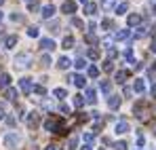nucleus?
Listing matches in <instances>:
<instances>
[{"instance_id":"27","label":"nucleus","mask_w":156,"mask_h":150,"mask_svg":"<svg viewBox=\"0 0 156 150\" xmlns=\"http://www.w3.org/2000/svg\"><path fill=\"white\" fill-rule=\"evenodd\" d=\"M61 45H63V49H72V47H74V38H72V36H66Z\"/></svg>"},{"instance_id":"32","label":"nucleus","mask_w":156,"mask_h":150,"mask_svg":"<svg viewBox=\"0 0 156 150\" xmlns=\"http://www.w3.org/2000/svg\"><path fill=\"white\" fill-rule=\"evenodd\" d=\"M76 146H78V137L74 135V137H70V140H68V150H74Z\"/></svg>"},{"instance_id":"36","label":"nucleus","mask_w":156,"mask_h":150,"mask_svg":"<svg viewBox=\"0 0 156 150\" xmlns=\"http://www.w3.org/2000/svg\"><path fill=\"white\" fill-rule=\"evenodd\" d=\"M34 93H38V95H47V89L44 87H40V85H34V89H32Z\"/></svg>"},{"instance_id":"38","label":"nucleus","mask_w":156,"mask_h":150,"mask_svg":"<svg viewBox=\"0 0 156 150\" xmlns=\"http://www.w3.org/2000/svg\"><path fill=\"white\" fill-rule=\"evenodd\" d=\"M72 25H74V27H84V21L78 19V17H72Z\"/></svg>"},{"instance_id":"2","label":"nucleus","mask_w":156,"mask_h":150,"mask_svg":"<svg viewBox=\"0 0 156 150\" xmlns=\"http://www.w3.org/2000/svg\"><path fill=\"white\" fill-rule=\"evenodd\" d=\"M19 144H21V137H19L17 133H6V135H4V146H6V148L13 150V148H17Z\"/></svg>"},{"instance_id":"1","label":"nucleus","mask_w":156,"mask_h":150,"mask_svg":"<svg viewBox=\"0 0 156 150\" xmlns=\"http://www.w3.org/2000/svg\"><path fill=\"white\" fill-rule=\"evenodd\" d=\"M44 129H47V131H53V133H66V129H63V121L57 119V116L47 119V121H44Z\"/></svg>"},{"instance_id":"25","label":"nucleus","mask_w":156,"mask_h":150,"mask_svg":"<svg viewBox=\"0 0 156 150\" xmlns=\"http://www.w3.org/2000/svg\"><path fill=\"white\" fill-rule=\"evenodd\" d=\"M127 78H129V72H127V70H118V72H116V80H118V82H125Z\"/></svg>"},{"instance_id":"56","label":"nucleus","mask_w":156,"mask_h":150,"mask_svg":"<svg viewBox=\"0 0 156 150\" xmlns=\"http://www.w3.org/2000/svg\"><path fill=\"white\" fill-rule=\"evenodd\" d=\"M154 64H156V61H154Z\"/></svg>"},{"instance_id":"28","label":"nucleus","mask_w":156,"mask_h":150,"mask_svg":"<svg viewBox=\"0 0 156 150\" xmlns=\"http://www.w3.org/2000/svg\"><path fill=\"white\" fill-rule=\"evenodd\" d=\"M112 27H114V21H112V19H101V30L108 32V30H112Z\"/></svg>"},{"instance_id":"46","label":"nucleus","mask_w":156,"mask_h":150,"mask_svg":"<svg viewBox=\"0 0 156 150\" xmlns=\"http://www.w3.org/2000/svg\"><path fill=\"white\" fill-rule=\"evenodd\" d=\"M150 95H152V97H156V85H152V87H150Z\"/></svg>"},{"instance_id":"37","label":"nucleus","mask_w":156,"mask_h":150,"mask_svg":"<svg viewBox=\"0 0 156 150\" xmlns=\"http://www.w3.org/2000/svg\"><path fill=\"white\" fill-rule=\"evenodd\" d=\"M74 66H76L78 70H82V68H84V66H87V59H82V57H78L76 61H74Z\"/></svg>"},{"instance_id":"30","label":"nucleus","mask_w":156,"mask_h":150,"mask_svg":"<svg viewBox=\"0 0 156 150\" xmlns=\"http://www.w3.org/2000/svg\"><path fill=\"white\" fill-rule=\"evenodd\" d=\"M87 57H89V59H99V51L97 49H89L87 51Z\"/></svg>"},{"instance_id":"11","label":"nucleus","mask_w":156,"mask_h":150,"mask_svg":"<svg viewBox=\"0 0 156 150\" xmlns=\"http://www.w3.org/2000/svg\"><path fill=\"white\" fill-rule=\"evenodd\" d=\"M44 19H51L53 15H55V6L53 4H47V6H42V13H40Z\"/></svg>"},{"instance_id":"50","label":"nucleus","mask_w":156,"mask_h":150,"mask_svg":"<svg viewBox=\"0 0 156 150\" xmlns=\"http://www.w3.org/2000/svg\"><path fill=\"white\" fill-rule=\"evenodd\" d=\"M44 150H57V146H47Z\"/></svg>"},{"instance_id":"8","label":"nucleus","mask_w":156,"mask_h":150,"mask_svg":"<svg viewBox=\"0 0 156 150\" xmlns=\"http://www.w3.org/2000/svg\"><path fill=\"white\" fill-rule=\"evenodd\" d=\"M82 97H84V101H87V104H95V101H97V93H95L93 89H87Z\"/></svg>"},{"instance_id":"3","label":"nucleus","mask_w":156,"mask_h":150,"mask_svg":"<svg viewBox=\"0 0 156 150\" xmlns=\"http://www.w3.org/2000/svg\"><path fill=\"white\" fill-rule=\"evenodd\" d=\"M30 64H32V57H30L27 53H17V55H15V66H17V68H27Z\"/></svg>"},{"instance_id":"40","label":"nucleus","mask_w":156,"mask_h":150,"mask_svg":"<svg viewBox=\"0 0 156 150\" xmlns=\"http://www.w3.org/2000/svg\"><path fill=\"white\" fill-rule=\"evenodd\" d=\"M101 68H104V72H112V70H114L112 61H104V66H101Z\"/></svg>"},{"instance_id":"16","label":"nucleus","mask_w":156,"mask_h":150,"mask_svg":"<svg viewBox=\"0 0 156 150\" xmlns=\"http://www.w3.org/2000/svg\"><path fill=\"white\" fill-rule=\"evenodd\" d=\"M17 40H19L17 36H6V38H4V47H6V49H13V47L17 45Z\"/></svg>"},{"instance_id":"21","label":"nucleus","mask_w":156,"mask_h":150,"mask_svg":"<svg viewBox=\"0 0 156 150\" xmlns=\"http://www.w3.org/2000/svg\"><path fill=\"white\" fill-rule=\"evenodd\" d=\"M11 85V76L9 74H0V89H6Z\"/></svg>"},{"instance_id":"31","label":"nucleus","mask_w":156,"mask_h":150,"mask_svg":"<svg viewBox=\"0 0 156 150\" xmlns=\"http://www.w3.org/2000/svg\"><path fill=\"white\" fill-rule=\"evenodd\" d=\"M87 74L91 76V78H97V76H99V70H97L95 66H89V70H87Z\"/></svg>"},{"instance_id":"23","label":"nucleus","mask_w":156,"mask_h":150,"mask_svg":"<svg viewBox=\"0 0 156 150\" xmlns=\"http://www.w3.org/2000/svg\"><path fill=\"white\" fill-rule=\"evenodd\" d=\"M114 9H116V13H118V15H125V13L129 11V4H127V2H120V4H116Z\"/></svg>"},{"instance_id":"47","label":"nucleus","mask_w":156,"mask_h":150,"mask_svg":"<svg viewBox=\"0 0 156 150\" xmlns=\"http://www.w3.org/2000/svg\"><path fill=\"white\" fill-rule=\"evenodd\" d=\"M4 116H6V112H4V108H2V106H0V121H2V119H4Z\"/></svg>"},{"instance_id":"13","label":"nucleus","mask_w":156,"mask_h":150,"mask_svg":"<svg viewBox=\"0 0 156 150\" xmlns=\"http://www.w3.org/2000/svg\"><path fill=\"white\" fill-rule=\"evenodd\" d=\"M4 97L9 101L17 100V89H15V87H6V89H4Z\"/></svg>"},{"instance_id":"42","label":"nucleus","mask_w":156,"mask_h":150,"mask_svg":"<svg viewBox=\"0 0 156 150\" xmlns=\"http://www.w3.org/2000/svg\"><path fill=\"white\" fill-rule=\"evenodd\" d=\"M11 21H23V15L21 13H13L11 15Z\"/></svg>"},{"instance_id":"57","label":"nucleus","mask_w":156,"mask_h":150,"mask_svg":"<svg viewBox=\"0 0 156 150\" xmlns=\"http://www.w3.org/2000/svg\"><path fill=\"white\" fill-rule=\"evenodd\" d=\"M101 150H104V148H101Z\"/></svg>"},{"instance_id":"45","label":"nucleus","mask_w":156,"mask_h":150,"mask_svg":"<svg viewBox=\"0 0 156 150\" xmlns=\"http://www.w3.org/2000/svg\"><path fill=\"white\" fill-rule=\"evenodd\" d=\"M104 49H108V51L112 49V38H105L104 40Z\"/></svg>"},{"instance_id":"6","label":"nucleus","mask_w":156,"mask_h":150,"mask_svg":"<svg viewBox=\"0 0 156 150\" xmlns=\"http://www.w3.org/2000/svg\"><path fill=\"white\" fill-rule=\"evenodd\" d=\"M114 38H116V40H129V38H131V30H129V27H125V30H116Z\"/></svg>"},{"instance_id":"48","label":"nucleus","mask_w":156,"mask_h":150,"mask_svg":"<svg viewBox=\"0 0 156 150\" xmlns=\"http://www.w3.org/2000/svg\"><path fill=\"white\" fill-rule=\"evenodd\" d=\"M150 51H152V53H156V40H152V45H150Z\"/></svg>"},{"instance_id":"44","label":"nucleus","mask_w":156,"mask_h":150,"mask_svg":"<svg viewBox=\"0 0 156 150\" xmlns=\"http://www.w3.org/2000/svg\"><path fill=\"white\" fill-rule=\"evenodd\" d=\"M82 140H84L87 144H91V142H93V133H84V135H82Z\"/></svg>"},{"instance_id":"7","label":"nucleus","mask_w":156,"mask_h":150,"mask_svg":"<svg viewBox=\"0 0 156 150\" xmlns=\"http://www.w3.org/2000/svg\"><path fill=\"white\" fill-rule=\"evenodd\" d=\"M133 91L139 93V95L146 91V82H144V78H135V82H133Z\"/></svg>"},{"instance_id":"34","label":"nucleus","mask_w":156,"mask_h":150,"mask_svg":"<svg viewBox=\"0 0 156 150\" xmlns=\"http://www.w3.org/2000/svg\"><path fill=\"white\" fill-rule=\"evenodd\" d=\"M27 36H30V38H36V36H38V27H36V25L27 27Z\"/></svg>"},{"instance_id":"29","label":"nucleus","mask_w":156,"mask_h":150,"mask_svg":"<svg viewBox=\"0 0 156 150\" xmlns=\"http://www.w3.org/2000/svg\"><path fill=\"white\" fill-rule=\"evenodd\" d=\"M99 89H101L104 93H110V89H112V85H110V80H101V82H99Z\"/></svg>"},{"instance_id":"22","label":"nucleus","mask_w":156,"mask_h":150,"mask_svg":"<svg viewBox=\"0 0 156 150\" xmlns=\"http://www.w3.org/2000/svg\"><path fill=\"white\" fill-rule=\"evenodd\" d=\"M116 6V0H101V9L104 11H112Z\"/></svg>"},{"instance_id":"15","label":"nucleus","mask_w":156,"mask_h":150,"mask_svg":"<svg viewBox=\"0 0 156 150\" xmlns=\"http://www.w3.org/2000/svg\"><path fill=\"white\" fill-rule=\"evenodd\" d=\"M139 21H141V17L135 13V15H129V19H127V24H129V27H137L139 25Z\"/></svg>"},{"instance_id":"18","label":"nucleus","mask_w":156,"mask_h":150,"mask_svg":"<svg viewBox=\"0 0 156 150\" xmlns=\"http://www.w3.org/2000/svg\"><path fill=\"white\" fill-rule=\"evenodd\" d=\"M72 80H74V85H76L78 89H84V85H87V80H84V76H82V74H76Z\"/></svg>"},{"instance_id":"39","label":"nucleus","mask_w":156,"mask_h":150,"mask_svg":"<svg viewBox=\"0 0 156 150\" xmlns=\"http://www.w3.org/2000/svg\"><path fill=\"white\" fill-rule=\"evenodd\" d=\"M49 30H51L53 34H57V32H59V24H57V21H51V24H49Z\"/></svg>"},{"instance_id":"49","label":"nucleus","mask_w":156,"mask_h":150,"mask_svg":"<svg viewBox=\"0 0 156 150\" xmlns=\"http://www.w3.org/2000/svg\"><path fill=\"white\" fill-rule=\"evenodd\" d=\"M148 2H150V6H152V9L156 6V0H148Z\"/></svg>"},{"instance_id":"43","label":"nucleus","mask_w":156,"mask_h":150,"mask_svg":"<svg viewBox=\"0 0 156 150\" xmlns=\"http://www.w3.org/2000/svg\"><path fill=\"white\" fill-rule=\"evenodd\" d=\"M125 59H127V61H131V64L135 61V59H133V51H131V49H127V51H125Z\"/></svg>"},{"instance_id":"5","label":"nucleus","mask_w":156,"mask_h":150,"mask_svg":"<svg viewBox=\"0 0 156 150\" xmlns=\"http://www.w3.org/2000/svg\"><path fill=\"white\" fill-rule=\"evenodd\" d=\"M19 87H21V91H23V93H32V89H34L32 78H21V80H19Z\"/></svg>"},{"instance_id":"33","label":"nucleus","mask_w":156,"mask_h":150,"mask_svg":"<svg viewBox=\"0 0 156 150\" xmlns=\"http://www.w3.org/2000/svg\"><path fill=\"white\" fill-rule=\"evenodd\" d=\"M74 106H76V108H82V106H84V97H82V95H74Z\"/></svg>"},{"instance_id":"20","label":"nucleus","mask_w":156,"mask_h":150,"mask_svg":"<svg viewBox=\"0 0 156 150\" xmlns=\"http://www.w3.org/2000/svg\"><path fill=\"white\" fill-rule=\"evenodd\" d=\"M135 30H137V32H135V38H144V36L148 34V25H137Z\"/></svg>"},{"instance_id":"14","label":"nucleus","mask_w":156,"mask_h":150,"mask_svg":"<svg viewBox=\"0 0 156 150\" xmlns=\"http://www.w3.org/2000/svg\"><path fill=\"white\" fill-rule=\"evenodd\" d=\"M61 11H63V13H76V2H72V0H68V2H63V6H61Z\"/></svg>"},{"instance_id":"51","label":"nucleus","mask_w":156,"mask_h":150,"mask_svg":"<svg viewBox=\"0 0 156 150\" xmlns=\"http://www.w3.org/2000/svg\"><path fill=\"white\" fill-rule=\"evenodd\" d=\"M82 150H93V148H91V146H89V144H87V146H82Z\"/></svg>"},{"instance_id":"55","label":"nucleus","mask_w":156,"mask_h":150,"mask_svg":"<svg viewBox=\"0 0 156 150\" xmlns=\"http://www.w3.org/2000/svg\"><path fill=\"white\" fill-rule=\"evenodd\" d=\"M154 133H156V131H154Z\"/></svg>"},{"instance_id":"4","label":"nucleus","mask_w":156,"mask_h":150,"mask_svg":"<svg viewBox=\"0 0 156 150\" xmlns=\"http://www.w3.org/2000/svg\"><path fill=\"white\" fill-rule=\"evenodd\" d=\"M38 125H40V114H38V112H30V116H27V127H30V129H36Z\"/></svg>"},{"instance_id":"26","label":"nucleus","mask_w":156,"mask_h":150,"mask_svg":"<svg viewBox=\"0 0 156 150\" xmlns=\"http://www.w3.org/2000/svg\"><path fill=\"white\" fill-rule=\"evenodd\" d=\"M53 95H55L57 100H66V97H68V91H66V89H55Z\"/></svg>"},{"instance_id":"24","label":"nucleus","mask_w":156,"mask_h":150,"mask_svg":"<svg viewBox=\"0 0 156 150\" xmlns=\"http://www.w3.org/2000/svg\"><path fill=\"white\" fill-rule=\"evenodd\" d=\"M84 42H89V45H97V42H99V38H97L93 32H89V34L84 36Z\"/></svg>"},{"instance_id":"35","label":"nucleus","mask_w":156,"mask_h":150,"mask_svg":"<svg viewBox=\"0 0 156 150\" xmlns=\"http://www.w3.org/2000/svg\"><path fill=\"white\" fill-rule=\"evenodd\" d=\"M40 64H42L44 68H49V66H51V55H42V57H40Z\"/></svg>"},{"instance_id":"58","label":"nucleus","mask_w":156,"mask_h":150,"mask_svg":"<svg viewBox=\"0 0 156 150\" xmlns=\"http://www.w3.org/2000/svg\"><path fill=\"white\" fill-rule=\"evenodd\" d=\"M139 150H141V148H139Z\"/></svg>"},{"instance_id":"19","label":"nucleus","mask_w":156,"mask_h":150,"mask_svg":"<svg viewBox=\"0 0 156 150\" xmlns=\"http://www.w3.org/2000/svg\"><path fill=\"white\" fill-rule=\"evenodd\" d=\"M84 13H87V15H95V13H97V4L87 2V4H84Z\"/></svg>"},{"instance_id":"52","label":"nucleus","mask_w":156,"mask_h":150,"mask_svg":"<svg viewBox=\"0 0 156 150\" xmlns=\"http://www.w3.org/2000/svg\"><path fill=\"white\" fill-rule=\"evenodd\" d=\"M78 2H82V4H87V2H89V0H78Z\"/></svg>"},{"instance_id":"17","label":"nucleus","mask_w":156,"mask_h":150,"mask_svg":"<svg viewBox=\"0 0 156 150\" xmlns=\"http://www.w3.org/2000/svg\"><path fill=\"white\" fill-rule=\"evenodd\" d=\"M72 66V61L68 59V57H59V61H57V68H61V70H68Z\"/></svg>"},{"instance_id":"41","label":"nucleus","mask_w":156,"mask_h":150,"mask_svg":"<svg viewBox=\"0 0 156 150\" xmlns=\"http://www.w3.org/2000/svg\"><path fill=\"white\" fill-rule=\"evenodd\" d=\"M114 148H116V150H127V142H122V140H120V142H116V144H114Z\"/></svg>"},{"instance_id":"10","label":"nucleus","mask_w":156,"mask_h":150,"mask_svg":"<svg viewBox=\"0 0 156 150\" xmlns=\"http://www.w3.org/2000/svg\"><path fill=\"white\" fill-rule=\"evenodd\" d=\"M127 131H129V123H127L125 119H120V121L116 123V133L122 135V133H127Z\"/></svg>"},{"instance_id":"54","label":"nucleus","mask_w":156,"mask_h":150,"mask_svg":"<svg viewBox=\"0 0 156 150\" xmlns=\"http://www.w3.org/2000/svg\"><path fill=\"white\" fill-rule=\"evenodd\" d=\"M2 2H4V0H0V4H2Z\"/></svg>"},{"instance_id":"53","label":"nucleus","mask_w":156,"mask_h":150,"mask_svg":"<svg viewBox=\"0 0 156 150\" xmlns=\"http://www.w3.org/2000/svg\"><path fill=\"white\" fill-rule=\"evenodd\" d=\"M2 17H4V15H2V13H0V21H2Z\"/></svg>"},{"instance_id":"12","label":"nucleus","mask_w":156,"mask_h":150,"mask_svg":"<svg viewBox=\"0 0 156 150\" xmlns=\"http://www.w3.org/2000/svg\"><path fill=\"white\" fill-rule=\"evenodd\" d=\"M55 47H57V45L53 42L51 38H42V40H40V49H44V51H53Z\"/></svg>"},{"instance_id":"9","label":"nucleus","mask_w":156,"mask_h":150,"mask_svg":"<svg viewBox=\"0 0 156 150\" xmlns=\"http://www.w3.org/2000/svg\"><path fill=\"white\" fill-rule=\"evenodd\" d=\"M120 104H122V101H120L118 95H110V97H108V106H110L112 110H118V108H120Z\"/></svg>"}]
</instances>
